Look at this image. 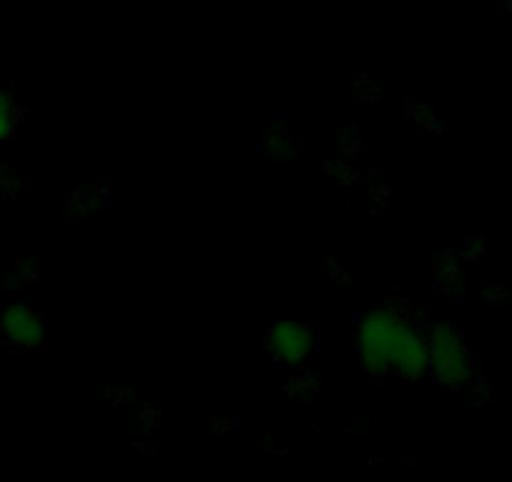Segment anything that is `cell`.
Returning a JSON list of instances; mask_svg holds the SVG:
<instances>
[{
	"label": "cell",
	"instance_id": "cell-1",
	"mask_svg": "<svg viewBox=\"0 0 512 482\" xmlns=\"http://www.w3.org/2000/svg\"><path fill=\"white\" fill-rule=\"evenodd\" d=\"M359 352L379 372L420 375L430 365V344L407 319L390 312H374L362 324Z\"/></svg>",
	"mask_w": 512,
	"mask_h": 482
},
{
	"label": "cell",
	"instance_id": "cell-2",
	"mask_svg": "<svg viewBox=\"0 0 512 482\" xmlns=\"http://www.w3.org/2000/svg\"><path fill=\"white\" fill-rule=\"evenodd\" d=\"M430 365L442 382H465L470 377V354L460 342V334L450 327H437L430 342Z\"/></svg>",
	"mask_w": 512,
	"mask_h": 482
},
{
	"label": "cell",
	"instance_id": "cell-3",
	"mask_svg": "<svg viewBox=\"0 0 512 482\" xmlns=\"http://www.w3.org/2000/svg\"><path fill=\"white\" fill-rule=\"evenodd\" d=\"M269 344L274 349V357L282 359L284 365H294L309 352L312 342H309L307 329L299 327V324H279V327H274Z\"/></svg>",
	"mask_w": 512,
	"mask_h": 482
}]
</instances>
